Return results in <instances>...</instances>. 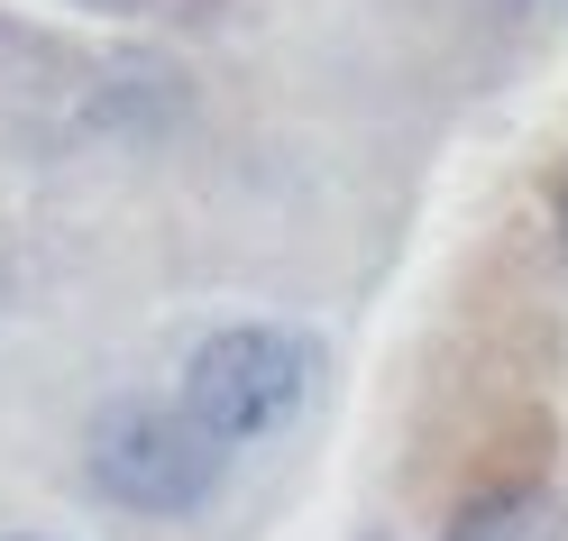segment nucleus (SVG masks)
Returning a JSON list of instances; mask_svg holds the SVG:
<instances>
[{
	"label": "nucleus",
	"instance_id": "39448f33",
	"mask_svg": "<svg viewBox=\"0 0 568 541\" xmlns=\"http://www.w3.org/2000/svg\"><path fill=\"white\" fill-rule=\"evenodd\" d=\"M559 248H568V184H559Z\"/></svg>",
	"mask_w": 568,
	"mask_h": 541
},
{
	"label": "nucleus",
	"instance_id": "f257e3e1",
	"mask_svg": "<svg viewBox=\"0 0 568 541\" xmlns=\"http://www.w3.org/2000/svg\"><path fill=\"white\" fill-rule=\"evenodd\" d=\"M221 468L230 450L184 404H156V394H111L83 431V478L120 514H193V504H211Z\"/></svg>",
	"mask_w": 568,
	"mask_h": 541
},
{
	"label": "nucleus",
	"instance_id": "f03ea898",
	"mask_svg": "<svg viewBox=\"0 0 568 541\" xmlns=\"http://www.w3.org/2000/svg\"><path fill=\"white\" fill-rule=\"evenodd\" d=\"M303 394H312V349L294 331H275V321H230L184 358V413L221 450L284 431L303 413Z\"/></svg>",
	"mask_w": 568,
	"mask_h": 541
},
{
	"label": "nucleus",
	"instance_id": "7ed1b4c3",
	"mask_svg": "<svg viewBox=\"0 0 568 541\" xmlns=\"http://www.w3.org/2000/svg\"><path fill=\"white\" fill-rule=\"evenodd\" d=\"M449 541H568V504L550 487H495L449 514Z\"/></svg>",
	"mask_w": 568,
	"mask_h": 541
},
{
	"label": "nucleus",
	"instance_id": "20e7f679",
	"mask_svg": "<svg viewBox=\"0 0 568 541\" xmlns=\"http://www.w3.org/2000/svg\"><path fill=\"white\" fill-rule=\"evenodd\" d=\"M64 10H83V19H129V10H148V0H64Z\"/></svg>",
	"mask_w": 568,
	"mask_h": 541
},
{
	"label": "nucleus",
	"instance_id": "423d86ee",
	"mask_svg": "<svg viewBox=\"0 0 568 541\" xmlns=\"http://www.w3.org/2000/svg\"><path fill=\"white\" fill-rule=\"evenodd\" d=\"M19 541H28V532H19Z\"/></svg>",
	"mask_w": 568,
	"mask_h": 541
}]
</instances>
